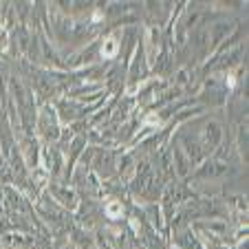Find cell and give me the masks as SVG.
Listing matches in <instances>:
<instances>
[{
	"label": "cell",
	"mask_w": 249,
	"mask_h": 249,
	"mask_svg": "<svg viewBox=\"0 0 249 249\" xmlns=\"http://www.w3.org/2000/svg\"><path fill=\"white\" fill-rule=\"evenodd\" d=\"M106 214H108L110 218H119V214H122V203H117V201L108 203V205H106Z\"/></svg>",
	"instance_id": "cell-2"
},
{
	"label": "cell",
	"mask_w": 249,
	"mask_h": 249,
	"mask_svg": "<svg viewBox=\"0 0 249 249\" xmlns=\"http://www.w3.org/2000/svg\"><path fill=\"white\" fill-rule=\"evenodd\" d=\"M9 47V36H7V29L0 27V51H5Z\"/></svg>",
	"instance_id": "cell-3"
},
{
	"label": "cell",
	"mask_w": 249,
	"mask_h": 249,
	"mask_svg": "<svg viewBox=\"0 0 249 249\" xmlns=\"http://www.w3.org/2000/svg\"><path fill=\"white\" fill-rule=\"evenodd\" d=\"M102 53H104V57H113L117 53V42L115 40H106L102 47Z\"/></svg>",
	"instance_id": "cell-1"
}]
</instances>
